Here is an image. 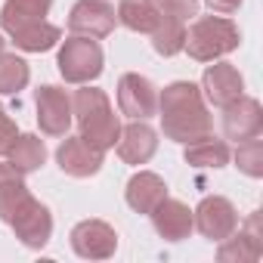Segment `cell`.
<instances>
[{"label": "cell", "instance_id": "obj_22", "mask_svg": "<svg viewBox=\"0 0 263 263\" xmlns=\"http://www.w3.org/2000/svg\"><path fill=\"white\" fill-rule=\"evenodd\" d=\"M10 37L25 53H47L62 41V28H56L44 19V22H31V25H22V28L10 31Z\"/></svg>", "mask_w": 263, "mask_h": 263}, {"label": "cell", "instance_id": "obj_15", "mask_svg": "<svg viewBox=\"0 0 263 263\" xmlns=\"http://www.w3.org/2000/svg\"><path fill=\"white\" fill-rule=\"evenodd\" d=\"M118 155L124 164H149L152 155L158 152V134L146 124V121H134L127 124L121 134H118Z\"/></svg>", "mask_w": 263, "mask_h": 263}, {"label": "cell", "instance_id": "obj_16", "mask_svg": "<svg viewBox=\"0 0 263 263\" xmlns=\"http://www.w3.org/2000/svg\"><path fill=\"white\" fill-rule=\"evenodd\" d=\"M152 223H155V232L164 238V241H183L192 235L195 229V220H192V211L189 204L177 201V198H164L152 214Z\"/></svg>", "mask_w": 263, "mask_h": 263}, {"label": "cell", "instance_id": "obj_5", "mask_svg": "<svg viewBox=\"0 0 263 263\" xmlns=\"http://www.w3.org/2000/svg\"><path fill=\"white\" fill-rule=\"evenodd\" d=\"M118 108L130 121H149L152 115H158V87L149 78L137 74V71L121 74V81H118Z\"/></svg>", "mask_w": 263, "mask_h": 263}, {"label": "cell", "instance_id": "obj_17", "mask_svg": "<svg viewBox=\"0 0 263 263\" xmlns=\"http://www.w3.org/2000/svg\"><path fill=\"white\" fill-rule=\"evenodd\" d=\"M124 198L137 214H152L167 198V183L158 174H152V171H140V174H134L127 180Z\"/></svg>", "mask_w": 263, "mask_h": 263}, {"label": "cell", "instance_id": "obj_10", "mask_svg": "<svg viewBox=\"0 0 263 263\" xmlns=\"http://www.w3.org/2000/svg\"><path fill=\"white\" fill-rule=\"evenodd\" d=\"M102 158L105 152L93 143H87L84 137H65L62 146L56 149V161L62 167V174L84 180V177H96L102 171Z\"/></svg>", "mask_w": 263, "mask_h": 263}, {"label": "cell", "instance_id": "obj_2", "mask_svg": "<svg viewBox=\"0 0 263 263\" xmlns=\"http://www.w3.org/2000/svg\"><path fill=\"white\" fill-rule=\"evenodd\" d=\"M71 121L78 124V137L99 146L102 152L118 143V134H121L118 115H115L108 96L102 90H96V87L81 84V90H74V96H71Z\"/></svg>", "mask_w": 263, "mask_h": 263}, {"label": "cell", "instance_id": "obj_11", "mask_svg": "<svg viewBox=\"0 0 263 263\" xmlns=\"http://www.w3.org/2000/svg\"><path fill=\"white\" fill-rule=\"evenodd\" d=\"M260 130H263V105L257 99L241 93L235 102H229L223 108V134H226V140L245 143V140L260 137Z\"/></svg>", "mask_w": 263, "mask_h": 263}, {"label": "cell", "instance_id": "obj_14", "mask_svg": "<svg viewBox=\"0 0 263 263\" xmlns=\"http://www.w3.org/2000/svg\"><path fill=\"white\" fill-rule=\"evenodd\" d=\"M263 257V241H260V211L251 214L241 232H232L220 241L217 260L220 263H257Z\"/></svg>", "mask_w": 263, "mask_h": 263}, {"label": "cell", "instance_id": "obj_12", "mask_svg": "<svg viewBox=\"0 0 263 263\" xmlns=\"http://www.w3.org/2000/svg\"><path fill=\"white\" fill-rule=\"evenodd\" d=\"M201 93L217 108H226L229 102H235L245 93V78H241V71L235 65L214 59V65H208L204 74H201Z\"/></svg>", "mask_w": 263, "mask_h": 263}, {"label": "cell", "instance_id": "obj_18", "mask_svg": "<svg viewBox=\"0 0 263 263\" xmlns=\"http://www.w3.org/2000/svg\"><path fill=\"white\" fill-rule=\"evenodd\" d=\"M183 158H186V164H192V167H201V171H220V167L229 164L232 152H229L226 140H217V137L208 134V137H201V140H195V143H186Z\"/></svg>", "mask_w": 263, "mask_h": 263}, {"label": "cell", "instance_id": "obj_21", "mask_svg": "<svg viewBox=\"0 0 263 263\" xmlns=\"http://www.w3.org/2000/svg\"><path fill=\"white\" fill-rule=\"evenodd\" d=\"M50 7H53V0H7L4 10H0V28L10 34L22 25L44 22Z\"/></svg>", "mask_w": 263, "mask_h": 263}, {"label": "cell", "instance_id": "obj_6", "mask_svg": "<svg viewBox=\"0 0 263 263\" xmlns=\"http://www.w3.org/2000/svg\"><path fill=\"white\" fill-rule=\"evenodd\" d=\"M192 220H195V229L211 238V241H223L226 235H232L238 229V214H235V204L223 195H208L198 201V208L192 211Z\"/></svg>", "mask_w": 263, "mask_h": 263}, {"label": "cell", "instance_id": "obj_3", "mask_svg": "<svg viewBox=\"0 0 263 263\" xmlns=\"http://www.w3.org/2000/svg\"><path fill=\"white\" fill-rule=\"evenodd\" d=\"M238 44H241V34H238L232 19H226V16H201L186 31L183 50L195 62H214V59H223L232 50H238Z\"/></svg>", "mask_w": 263, "mask_h": 263}, {"label": "cell", "instance_id": "obj_4", "mask_svg": "<svg viewBox=\"0 0 263 263\" xmlns=\"http://www.w3.org/2000/svg\"><path fill=\"white\" fill-rule=\"evenodd\" d=\"M56 65H59V74L62 81L68 84H90L102 74V65H105V56H102V47L96 37H81V34H71L62 47H59V56H56Z\"/></svg>", "mask_w": 263, "mask_h": 263}, {"label": "cell", "instance_id": "obj_26", "mask_svg": "<svg viewBox=\"0 0 263 263\" xmlns=\"http://www.w3.org/2000/svg\"><path fill=\"white\" fill-rule=\"evenodd\" d=\"M235 167L245 177H254V180L263 177V140L260 137L238 143V149H235Z\"/></svg>", "mask_w": 263, "mask_h": 263}, {"label": "cell", "instance_id": "obj_7", "mask_svg": "<svg viewBox=\"0 0 263 263\" xmlns=\"http://www.w3.org/2000/svg\"><path fill=\"white\" fill-rule=\"evenodd\" d=\"M34 105H37V124L47 137H65L71 127V96L62 87L44 84L34 90Z\"/></svg>", "mask_w": 263, "mask_h": 263}, {"label": "cell", "instance_id": "obj_9", "mask_svg": "<svg viewBox=\"0 0 263 263\" xmlns=\"http://www.w3.org/2000/svg\"><path fill=\"white\" fill-rule=\"evenodd\" d=\"M115 7L105 0H78L68 13V31L81 37H108L115 31Z\"/></svg>", "mask_w": 263, "mask_h": 263}, {"label": "cell", "instance_id": "obj_27", "mask_svg": "<svg viewBox=\"0 0 263 263\" xmlns=\"http://www.w3.org/2000/svg\"><path fill=\"white\" fill-rule=\"evenodd\" d=\"M198 4L201 0H158V10L164 16H174V19L186 22V19L198 16Z\"/></svg>", "mask_w": 263, "mask_h": 263}, {"label": "cell", "instance_id": "obj_23", "mask_svg": "<svg viewBox=\"0 0 263 263\" xmlns=\"http://www.w3.org/2000/svg\"><path fill=\"white\" fill-rule=\"evenodd\" d=\"M31 198H34V195L28 192L22 174H13V177H7V180H0V220L10 226L13 217H16Z\"/></svg>", "mask_w": 263, "mask_h": 263}, {"label": "cell", "instance_id": "obj_19", "mask_svg": "<svg viewBox=\"0 0 263 263\" xmlns=\"http://www.w3.org/2000/svg\"><path fill=\"white\" fill-rule=\"evenodd\" d=\"M118 22L137 34H152L161 22V10L155 0H121L118 4Z\"/></svg>", "mask_w": 263, "mask_h": 263}, {"label": "cell", "instance_id": "obj_8", "mask_svg": "<svg viewBox=\"0 0 263 263\" xmlns=\"http://www.w3.org/2000/svg\"><path fill=\"white\" fill-rule=\"evenodd\" d=\"M71 248L84 260H108L118 251V232L105 220H81L71 229Z\"/></svg>", "mask_w": 263, "mask_h": 263}, {"label": "cell", "instance_id": "obj_13", "mask_svg": "<svg viewBox=\"0 0 263 263\" xmlns=\"http://www.w3.org/2000/svg\"><path fill=\"white\" fill-rule=\"evenodd\" d=\"M10 226H13L16 238H19L25 248L41 251V248L50 241V235H53V214L47 211V204H41L37 198H31V201L13 217Z\"/></svg>", "mask_w": 263, "mask_h": 263}, {"label": "cell", "instance_id": "obj_25", "mask_svg": "<svg viewBox=\"0 0 263 263\" xmlns=\"http://www.w3.org/2000/svg\"><path fill=\"white\" fill-rule=\"evenodd\" d=\"M186 44V22L174 19V16H164L161 13V22L158 28L152 31V47L158 56H177Z\"/></svg>", "mask_w": 263, "mask_h": 263}, {"label": "cell", "instance_id": "obj_31", "mask_svg": "<svg viewBox=\"0 0 263 263\" xmlns=\"http://www.w3.org/2000/svg\"><path fill=\"white\" fill-rule=\"evenodd\" d=\"M4 44H7V41H4V37H0V53H4Z\"/></svg>", "mask_w": 263, "mask_h": 263}, {"label": "cell", "instance_id": "obj_20", "mask_svg": "<svg viewBox=\"0 0 263 263\" xmlns=\"http://www.w3.org/2000/svg\"><path fill=\"white\" fill-rule=\"evenodd\" d=\"M44 161H47V146H44V140L34 137V134H19L16 143H13L10 152H7V164H10L13 171H19L22 177L41 171Z\"/></svg>", "mask_w": 263, "mask_h": 263}, {"label": "cell", "instance_id": "obj_1", "mask_svg": "<svg viewBox=\"0 0 263 263\" xmlns=\"http://www.w3.org/2000/svg\"><path fill=\"white\" fill-rule=\"evenodd\" d=\"M161 134L174 143H195L214 130V118L204 105V93L192 81H174L158 93Z\"/></svg>", "mask_w": 263, "mask_h": 263}, {"label": "cell", "instance_id": "obj_30", "mask_svg": "<svg viewBox=\"0 0 263 263\" xmlns=\"http://www.w3.org/2000/svg\"><path fill=\"white\" fill-rule=\"evenodd\" d=\"M13 174H19V171H13L10 164H0V180H7V177H13Z\"/></svg>", "mask_w": 263, "mask_h": 263}, {"label": "cell", "instance_id": "obj_28", "mask_svg": "<svg viewBox=\"0 0 263 263\" xmlns=\"http://www.w3.org/2000/svg\"><path fill=\"white\" fill-rule=\"evenodd\" d=\"M16 137H19L16 121L7 115V108H4V105H0V155H7V152H10V146L16 143Z\"/></svg>", "mask_w": 263, "mask_h": 263}, {"label": "cell", "instance_id": "obj_29", "mask_svg": "<svg viewBox=\"0 0 263 263\" xmlns=\"http://www.w3.org/2000/svg\"><path fill=\"white\" fill-rule=\"evenodd\" d=\"M204 4H208L214 13H223V16H229V13H235V10L241 7V0H204Z\"/></svg>", "mask_w": 263, "mask_h": 263}, {"label": "cell", "instance_id": "obj_24", "mask_svg": "<svg viewBox=\"0 0 263 263\" xmlns=\"http://www.w3.org/2000/svg\"><path fill=\"white\" fill-rule=\"evenodd\" d=\"M31 81V68L16 53H0V96H13L25 90Z\"/></svg>", "mask_w": 263, "mask_h": 263}]
</instances>
